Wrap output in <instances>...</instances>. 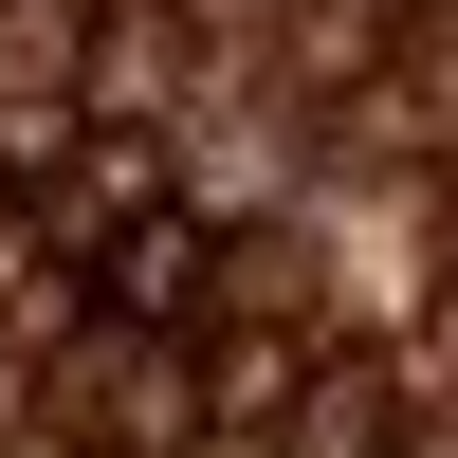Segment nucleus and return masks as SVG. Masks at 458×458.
Returning a JSON list of instances; mask_svg holds the SVG:
<instances>
[{"mask_svg":"<svg viewBox=\"0 0 458 458\" xmlns=\"http://www.w3.org/2000/svg\"><path fill=\"white\" fill-rule=\"evenodd\" d=\"M110 293H129V312H183V293H202V239H183V220H147V239L110 257Z\"/></svg>","mask_w":458,"mask_h":458,"instance_id":"f257e3e1","label":"nucleus"}]
</instances>
